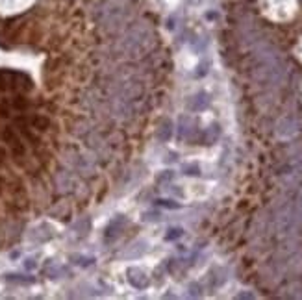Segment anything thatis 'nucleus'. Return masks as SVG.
Instances as JSON below:
<instances>
[{
	"label": "nucleus",
	"mask_w": 302,
	"mask_h": 300,
	"mask_svg": "<svg viewBox=\"0 0 302 300\" xmlns=\"http://www.w3.org/2000/svg\"><path fill=\"white\" fill-rule=\"evenodd\" d=\"M0 135H2V126H0Z\"/></svg>",
	"instance_id": "ddd939ff"
},
{
	"label": "nucleus",
	"mask_w": 302,
	"mask_h": 300,
	"mask_svg": "<svg viewBox=\"0 0 302 300\" xmlns=\"http://www.w3.org/2000/svg\"><path fill=\"white\" fill-rule=\"evenodd\" d=\"M178 235H182V230L180 228H175V230H171V233L167 235V239H175V237H178Z\"/></svg>",
	"instance_id": "6e6552de"
},
{
	"label": "nucleus",
	"mask_w": 302,
	"mask_h": 300,
	"mask_svg": "<svg viewBox=\"0 0 302 300\" xmlns=\"http://www.w3.org/2000/svg\"><path fill=\"white\" fill-rule=\"evenodd\" d=\"M28 124H30L32 128L39 130V132H45V130L50 128V119L47 115L37 113V115H32L30 119H28Z\"/></svg>",
	"instance_id": "f257e3e1"
},
{
	"label": "nucleus",
	"mask_w": 302,
	"mask_h": 300,
	"mask_svg": "<svg viewBox=\"0 0 302 300\" xmlns=\"http://www.w3.org/2000/svg\"><path fill=\"white\" fill-rule=\"evenodd\" d=\"M71 185H73V180L69 176V172L63 171V172H58V174H56V187L60 191L65 193V191L71 189Z\"/></svg>",
	"instance_id": "f03ea898"
},
{
	"label": "nucleus",
	"mask_w": 302,
	"mask_h": 300,
	"mask_svg": "<svg viewBox=\"0 0 302 300\" xmlns=\"http://www.w3.org/2000/svg\"><path fill=\"white\" fill-rule=\"evenodd\" d=\"M50 237H52V230H50V226H47V224H41L39 228L34 230V233H30L32 241H47V239Z\"/></svg>",
	"instance_id": "7ed1b4c3"
},
{
	"label": "nucleus",
	"mask_w": 302,
	"mask_h": 300,
	"mask_svg": "<svg viewBox=\"0 0 302 300\" xmlns=\"http://www.w3.org/2000/svg\"><path fill=\"white\" fill-rule=\"evenodd\" d=\"M160 206H165V208H176V206H178V204H171L169 200H160Z\"/></svg>",
	"instance_id": "1a4fd4ad"
},
{
	"label": "nucleus",
	"mask_w": 302,
	"mask_h": 300,
	"mask_svg": "<svg viewBox=\"0 0 302 300\" xmlns=\"http://www.w3.org/2000/svg\"><path fill=\"white\" fill-rule=\"evenodd\" d=\"M10 108H12L10 102H2V104H0V117L8 119V117H10Z\"/></svg>",
	"instance_id": "0eeeda50"
},
{
	"label": "nucleus",
	"mask_w": 302,
	"mask_h": 300,
	"mask_svg": "<svg viewBox=\"0 0 302 300\" xmlns=\"http://www.w3.org/2000/svg\"><path fill=\"white\" fill-rule=\"evenodd\" d=\"M4 159H6V150H4V148L0 147V165L4 163Z\"/></svg>",
	"instance_id": "9d476101"
},
{
	"label": "nucleus",
	"mask_w": 302,
	"mask_h": 300,
	"mask_svg": "<svg viewBox=\"0 0 302 300\" xmlns=\"http://www.w3.org/2000/svg\"><path fill=\"white\" fill-rule=\"evenodd\" d=\"M36 267V261L34 259H28V263H26V269H34Z\"/></svg>",
	"instance_id": "9b49d317"
},
{
	"label": "nucleus",
	"mask_w": 302,
	"mask_h": 300,
	"mask_svg": "<svg viewBox=\"0 0 302 300\" xmlns=\"http://www.w3.org/2000/svg\"><path fill=\"white\" fill-rule=\"evenodd\" d=\"M4 185H6V180H4V178L0 176V191L4 189Z\"/></svg>",
	"instance_id": "f8f14e48"
},
{
	"label": "nucleus",
	"mask_w": 302,
	"mask_h": 300,
	"mask_svg": "<svg viewBox=\"0 0 302 300\" xmlns=\"http://www.w3.org/2000/svg\"><path fill=\"white\" fill-rule=\"evenodd\" d=\"M171 134H173L171 123H164V126L160 128V139H164V141H167V139L171 137Z\"/></svg>",
	"instance_id": "423d86ee"
},
{
	"label": "nucleus",
	"mask_w": 302,
	"mask_h": 300,
	"mask_svg": "<svg viewBox=\"0 0 302 300\" xmlns=\"http://www.w3.org/2000/svg\"><path fill=\"white\" fill-rule=\"evenodd\" d=\"M10 104H12V108H15V110L25 111V110L30 108V100H28L25 95H21V93H19V95H15V97L12 98V102H10Z\"/></svg>",
	"instance_id": "20e7f679"
},
{
	"label": "nucleus",
	"mask_w": 302,
	"mask_h": 300,
	"mask_svg": "<svg viewBox=\"0 0 302 300\" xmlns=\"http://www.w3.org/2000/svg\"><path fill=\"white\" fill-rule=\"evenodd\" d=\"M0 137H2V139H4V141L10 145V147H12V145H15L17 141H21V139L17 137V132H15L12 126H4V128H2V135H0Z\"/></svg>",
	"instance_id": "39448f33"
}]
</instances>
